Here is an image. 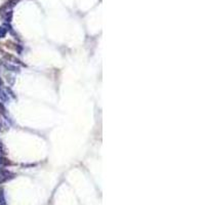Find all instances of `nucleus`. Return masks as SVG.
Wrapping results in <instances>:
<instances>
[{"label":"nucleus","mask_w":205,"mask_h":205,"mask_svg":"<svg viewBox=\"0 0 205 205\" xmlns=\"http://www.w3.org/2000/svg\"><path fill=\"white\" fill-rule=\"evenodd\" d=\"M8 176H13V174H11L10 171H7V170L1 171V172H0V183H3V182H5V180H10V177Z\"/></svg>","instance_id":"1"},{"label":"nucleus","mask_w":205,"mask_h":205,"mask_svg":"<svg viewBox=\"0 0 205 205\" xmlns=\"http://www.w3.org/2000/svg\"><path fill=\"white\" fill-rule=\"evenodd\" d=\"M5 34H6V30L3 27H0V38H3Z\"/></svg>","instance_id":"2"}]
</instances>
